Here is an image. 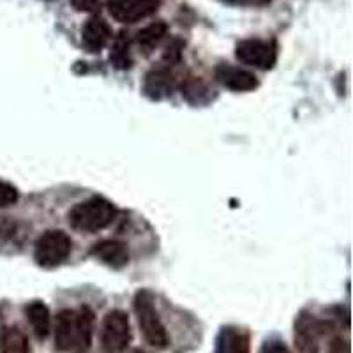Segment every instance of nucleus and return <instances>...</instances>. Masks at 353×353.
Here are the masks:
<instances>
[{
    "label": "nucleus",
    "mask_w": 353,
    "mask_h": 353,
    "mask_svg": "<svg viewBox=\"0 0 353 353\" xmlns=\"http://www.w3.org/2000/svg\"><path fill=\"white\" fill-rule=\"evenodd\" d=\"M94 323H96V314L90 307L83 305L77 311V329H78V348L87 350L92 343Z\"/></svg>",
    "instance_id": "obj_17"
},
{
    "label": "nucleus",
    "mask_w": 353,
    "mask_h": 353,
    "mask_svg": "<svg viewBox=\"0 0 353 353\" xmlns=\"http://www.w3.org/2000/svg\"><path fill=\"white\" fill-rule=\"evenodd\" d=\"M23 311L37 339H46L52 332V314L48 305L43 301H32L25 305Z\"/></svg>",
    "instance_id": "obj_13"
},
{
    "label": "nucleus",
    "mask_w": 353,
    "mask_h": 353,
    "mask_svg": "<svg viewBox=\"0 0 353 353\" xmlns=\"http://www.w3.org/2000/svg\"><path fill=\"white\" fill-rule=\"evenodd\" d=\"M18 201V189L9 182L0 181V209Z\"/></svg>",
    "instance_id": "obj_20"
},
{
    "label": "nucleus",
    "mask_w": 353,
    "mask_h": 353,
    "mask_svg": "<svg viewBox=\"0 0 353 353\" xmlns=\"http://www.w3.org/2000/svg\"><path fill=\"white\" fill-rule=\"evenodd\" d=\"M230 6H248V8H260V6L270 4L272 0H221Z\"/></svg>",
    "instance_id": "obj_25"
},
{
    "label": "nucleus",
    "mask_w": 353,
    "mask_h": 353,
    "mask_svg": "<svg viewBox=\"0 0 353 353\" xmlns=\"http://www.w3.org/2000/svg\"><path fill=\"white\" fill-rule=\"evenodd\" d=\"M214 353H251V336L244 327H221Z\"/></svg>",
    "instance_id": "obj_10"
},
{
    "label": "nucleus",
    "mask_w": 353,
    "mask_h": 353,
    "mask_svg": "<svg viewBox=\"0 0 353 353\" xmlns=\"http://www.w3.org/2000/svg\"><path fill=\"white\" fill-rule=\"evenodd\" d=\"M207 92V85L200 80V78H188L182 83V94L188 97L191 103H200V96Z\"/></svg>",
    "instance_id": "obj_19"
},
{
    "label": "nucleus",
    "mask_w": 353,
    "mask_h": 353,
    "mask_svg": "<svg viewBox=\"0 0 353 353\" xmlns=\"http://www.w3.org/2000/svg\"><path fill=\"white\" fill-rule=\"evenodd\" d=\"M235 55H237L242 64L267 71V69H272L274 64H276L277 46L274 41L244 39L237 44Z\"/></svg>",
    "instance_id": "obj_6"
},
{
    "label": "nucleus",
    "mask_w": 353,
    "mask_h": 353,
    "mask_svg": "<svg viewBox=\"0 0 353 353\" xmlns=\"http://www.w3.org/2000/svg\"><path fill=\"white\" fill-rule=\"evenodd\" d=\"M181 55H182V43L176 39L172 41L165 52V61L168 62V64H176V62L181 61Z\"/></svg>",
    "instance_id": "obj_22"
},
{
    "label": "nucleus",
    "mask_w": 353,
    "mask_h": 353,
    "mask_svg": "<svg viewBox=\"0 0 353 353\" xmlns=\"http://www.w3.org/2000/svg\"><path fill=\"white\" fill-rule=\"evenodd\" d=\"M112 28L108 21L99 17H94L81 28V43L83 48L90 53H99L112 39Z\"/></svg>",
    "instance_id": "obj_11"
},
{
    "label": "nucleus",
    "mask_w": 353,
    "mask_h": 353,
    "mask_svg": "<svg viewBox=\"0 0 353 353\" xmlns=\"http://www.w3.org/2000/svg\"><path fill=\"white\" fill-rule=\"evenodd\" d=\"M330 329L329 321L320 320L309 311H301L293 323V341L299 353H320L321 339Z\"/></svg>",
    "instance_id": "obj_5"
},
{
    "label": "nucleus",
    "mask_w": 353,
    "mask_h": 353,
    "mask_svg": "<svg viewBox=\"0 0 353 353\" xmlns=\"http://www.w3.org/2000/svg\"><path fill=\"white\" fill-rule=\"evenodd\" d=\"M115 217V207L106 198L92 196L80 201L69 210V225L80 232L94 233L108 228Z\"/></svg>",
    "instance_id": "obj_2"
},
{
    "label": "nucleus",
    "mask_w": 353,
    "mask_h": 353,
    "mask_svg": "<svg viewBox=\"0 0 353 353\" xmlns=\"http://www.w3.org/2000/svg\"><path fill=\"white\" fill-rule=\"evenodd\" d=\"M101 348L105 353H122L132 341V330L128 313L121 309H112L101 323Z\"/></svg>",
    "instance_id": "obj_3"
},
{
    "label": "nucleus",
    "mask_w": 353,
    "mask_h": 353,
    "mask_svg": "<svg viewBox=\"0 0 353 353\" xmlns=\"http://www.w3.org/2000/svg\"><path fill=\"white\" fill-rule=\"evenodd\" d=\"M327 353H350V341L341 336L334 337L327 348Z\"/></svg>",
    "instance_id": "obj_24"
},
{
    "label": "nucleus",
    "mask_w": 353,
    "mask_h": 353,
    "mask_svg": "<svg viewBox=\"0 0 353 353\" xmlns=\"http://www.w3.org/2000/svg\"><path fill=\"white\" fill-rule=\"evenodd\" d=\"M92 256L103 261L105 265L112 267V269H122L129 263V249L124 242L113 241V239H106L97 244L92 245L90 249Z\"/></svg>",
    "instance_id": "obj_12"
},
{
    "label": "nucleus",
    "mask_w": 353,
    "mask_h": 353,
    "mask_svg": "<svg viewBox=\"0 0 353 353\" xmlns=\"http://www.w3.org/2000/svg\"><path fill=\"white\" fill-rule=\"evenodd\" d=\"M166 32H168V25L165 21H154V23L147 25V27L141 28L140 32L137 34V44L145 55H149L157 44L163 41Z\"/></svg>",
    "instance_id": "obj_16"
},
{
    "label": "nucleus",
    "mask_w": 353,
    "mask_h": 353,
    "mask_svg": "<svg viewBox=\"0 0 353 353\" xmlns=\"http://www.w3.org/2000/svg\"><path fill=\"white\" fill-rule=\"evenodd\" d=\"M71 253V239L62 230H48L34 245V260L43 269H55L68 260Z\"/></svg>",
    "instance_id": "obj_4"
},
{
    "label": "nucleus",
    "mask_w": 353,
    "mask_h": 353,
    "mask_svg": "<svg viewBox=\"0 0 353 353\" xmlns=\"http://www.w3.org/2000/svg\"><path fill=\"white\" fill-rule=\"evenodd\" d=\"M131 353H145L143 350H134V352H131Z\"/></svg>",
    "instance_id": "obj_26"
},
{
    "label": "nucleus",
    "mask_w": 353,
    "mask_h": 353,
    "mask_svg": "<svg viewBox=\"0 0 353 353\" xmlns=\"http://www.w3.org/2000/svg\"><path fill=\"white\" fill-rule=\"evenodd\" d=\"M71 4L80 12H97L101 9V0H71Z\"/></svg>",
    "instance_id": "obj_23"
},
{
    "label": "nucleus",
    "mask_w": 353,
    "mask_h": 353,
    "mask_svg": "<svg viewBox=\"0 0 353 353\" xmlns=\"http://www.w3.org/2000/svg\"><path fill=\"white\" fill-rule=\"evenodd\" d=\"M173 87H175V78H173V74L170 72V69H152V71L147 72V77H145V92H147V96L152 97V99H161V97L170 96Z\"/></svg>",
    "instance_id": "obj_14"
},
{
    "label": "nucleus",
    "mask_w": 353,
    "mask_h": 353,
    "mask_svg": "<svg viewBox=\"0 0 353 353\" xmlns=\"http://www.w3.org/2000/svg\"><path fill=\"white\" fill-rule=\"evenodd\" d=\"M161 0H108V9L115 20L134 23L157 11Z\"/></svg>",
    "instance_id": "obj_7"
},
{
    "label": "nucleus",
    "mask_w": 353,
    "mask_h": 353,
    "mask_svg": "<svg viewBox=\"0 0 353 353\" xmlns=\"http://www.w3.org/2000/svg\"><path fill=\"white\" fill-rule=\"evenodd\" d=\"M214 77L223 87L235 92H249L258 87V80L253 72L237 68L232 64H219L214 71Z\"/></svg>",
    "instance_id": "obj_9"
},
{
    "label": "nucleus",
    "mask_w": 353,
    "mask_h": 353,
    "mask_svg": "<svg viewBox=\"0 0 353 353\" xmlns=\"http://www.w3.org/2000/svg\"><path fill=\"white\" fill-rule=\"evenodd\" d=\"M258 353H292L288 346L285 345V341L277 339V337H270L267 341H263L260 352Z\"/></svg>",
    "instance_id": "obj_21"
},
{
    "label": "nucleus",
    "mask_w": 353,
    "mask_h": 353,
    "mask_svg": "<svg viewBox=\"0 0 353 353\" xmlns=\"http://www.w3.org/2000/svg\"><path fill=\"white\" fill-rule=\"evenodd\" d=\"M110 62L119 71H125V69L132 65L131 52H129V39L125 37V34H121L113 41L112 52H110Z\"/></svg>",
    "instance_id": "obj_18"
},
{
    "label": "nucleus",
    "mask_w": 353,
    "mask_h": 353,
    "mask_svg": "<svg viewBox=\"0 0 353 353\" xmlns=\"http://www.w3.org/2000/svg\"><path fill=\"white\" fill-rule=\"evenodd\" d=\"M53 341L59 352H71L78 348V329H77V311L62 309L52 323Z\"/></svg>",
    "instance_id": "obj_8"
},
{
    "label": "nucleus",
    "mask_w": 353,
    "mask_h": 353,
    "mask_svg": "<svg viewBox=\"0 0 353 353\" xmlns=\"http://www.w3.org/2000/svg\"><path fill=\"white\" fill-rule=\"evenodd\" d=\"M134 314H137L138 327L143 334L145 341L157 350H165L170 343L166 327L161 321L159 313L156 309V299L150 290H140L132 301Z\"/></svg>",
    "instance_id": "obj_1"
},
{
    "label": "nucleus",
    "mask_w": 353,
    "mask_h": 353,
    "mask_svg": "<svg viewBox=\"0 0 353 353\" xmlns=\"http://www.w3.org/2000/svg\"><path fill=\"white\" fill-rule=\"evenodd\" d=\"M0 353H30L27 334L17 325L4 327L0 332Z\"/></svg>",
    "instance_id": "obj_15"
}]
</instances>
